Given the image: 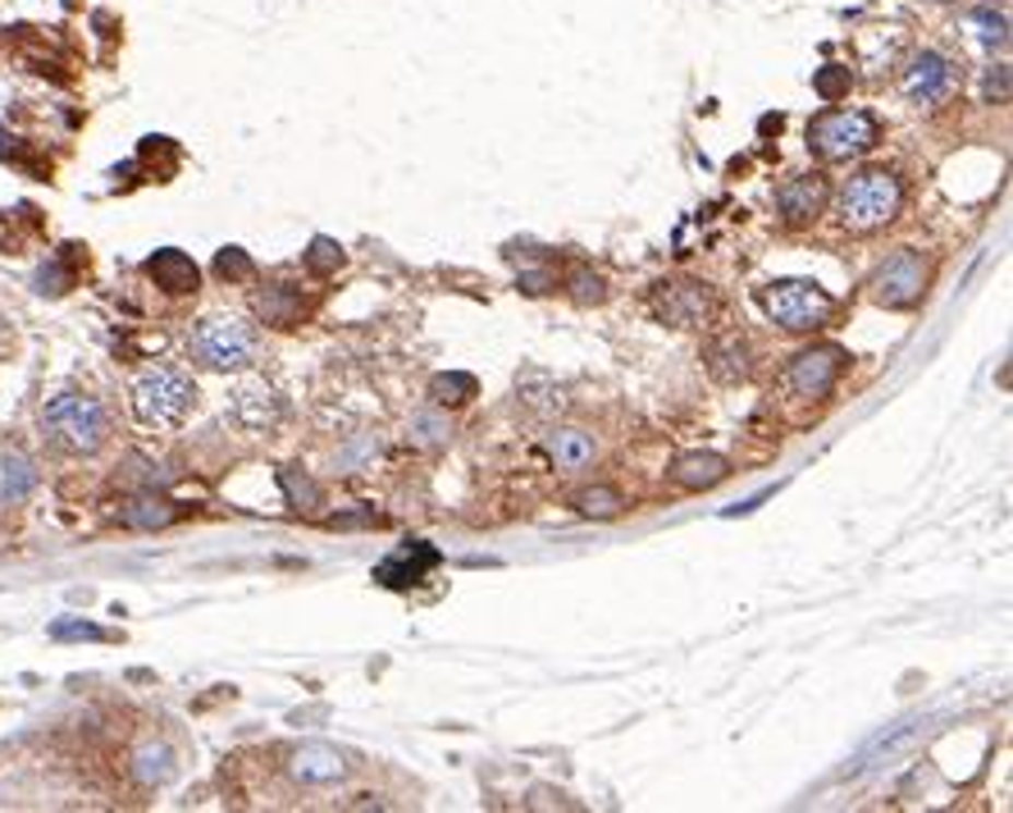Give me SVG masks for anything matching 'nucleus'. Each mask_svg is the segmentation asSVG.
<instances>
[{
  "instance_id": "obj_34",
  "label": "nucleus",
  "mask_w": 1013,
  "mask_h": 813,
  "mask_svg": "<svg viewBox=\"0 0 1013 813\" xmlns=\"http://www.w3.org/2000/svg\"><path fill=\"white\" fill-rule=\"evenodd\" d=\"M981 96L991 101V106H1004V101H1009V64H991V69H986Z\"/></svg>"
},
{
  "instance_id": "obj_13",
  "label": "nucleus",
  "mask_w": 1013,
  "mask_h": 813,
  "mask_svg": "<svg viewBox=\"0 0 1013 813\" xmlns=\"http://www.w3.org/2000/svg\"><path fill=\"white\" fill-rule=\"evenodd\" d=\"M228 412L243 429L251 435H261V429H274L279 416H283V398L266 385V379H243L238 389L228 393Z\"/></svg>"
},
{
  "instance_id": "obj_22",
  "label": "nucleus",
  "mask_w": 1013,
  "mask_h": 813,
  "mask_svg": "<svg viewBox=\"0 0 1013 813\" xmlns=\"http://www.w3.org/2000/svg\"><path fill=\"white\" fill-rule=\"evenodd\" d=\"M570 507H576L580 517H593V521H612V517H621V512H626V498H621L612 485H589V490H580L576 498H570Z\"/></svg>"
},
{
  "instance_id": "obj_21",
  "label": "nucleus",
  "mask_w": 1013,
  "mask_h": 813,
  "mask_svg": "<svg viewBox=\"0 0 1013 813\" xmlns=\"http://www.w3.org/2000/svg\"><path fill=\"white\" fill-rule=\"evenodd\" d=\"M123 526H133V530H161L174 521V503L165 498H155V494H138L133 503H123V512H119Z\"/></svg>"
},
{
  "instance_id": "obj_31",
  "label": "nucleus",
  "mask_w": 1013,
  "mask_h": 813,
  "mask_svg": "<svg viewBox=\"0 0 1013 813\" xmlns=\"http://www.w3.org/2000/svg\"><path fill=\"white\" fill-rule=\"evenodd\" d=\"M138 777L151 786V781H165L169 777V750L155 745V750H142L138 754Z\"/></svg>"
},
{
  "instance_id": "obj_6",
  "label": "nucleus",
  "mask_w": 1013,
  "mask_h": 813,
  "mask_svg": "<svg viewBox=\"0 0 1013 813\" xmlns=\"http://www.w3.org/2000/svg\"><path fill=\"white\" fill-rule=\"evenodd\" d=\"M763 307L790 334H809V329H822L831 320L836 302L813 279H776V284L763 288Z\"/></svg>"
},
{
  "instance_id": "obj_12",
  "label": "nucleus",
  "mask_w": 1013,
  "mask_h": 813,
  "mask_svg": "<svg viewBox=\"0 0 1013 813\" xmlns=\"http://www.w3.org/2000/svg\"><path fill=\"white\" fill-rule=\"evenodd\" d=\"M348 773H352L348 754L325 741H306L288 754V777L297 786H338V781H348Z\"/></svg>"
},
{
  "instance_id": "obj_28",
  "label": "nucleus",
  "mask_w": 1013,
  "mask_h": 813,
  "mask_svg": "<svg viewBox=\"0 0 1013 813\" xmlns=\"http://www.w3.org/2000/svg\"><path fill=\"white\" fill-rule=\"evenodd\" d=\"M338 266H343V247H338L333 238H310L306 270H316V274H333Z\"/></svg>"
},
{
  "instance_id": "obj_17",
  "label": "nucleus",
  "mask_w": 1013,
  "mask_h": 813,
  "mask_svg": "<svg viewBox=\"0 0 1013 813\" xmlns=\"http://www.w3.org/2000/svg\"><path fill=\"white\" fill-rule=\"evenodd\" d=\"M753 352H749V339H740V334H721V339H712L708 343V375L717 379V385H740V379H749V370H753Z\"/></svg>"
},
{
  "instance_id": "obj_19",
  "label": "nucleus",
  "mask_w": 1013,
  "mask_h": 813,
  "mask_svg": "<svg viewBox=\"0 0 1013 813\" xmlns=\"http://www.w3.org/2000/svg\"><path fill=\"white\" fill-rule=\"evenodd\" d=\"M516 393H521V402L539 416H562L566 412V389L543 370H526L521 379H516Z\"/></svg>"
},
{
  "instance_id": "obj_27",
  "label": "nucleus",
  "mask_w": 1013,
  "mask_h": 813,
  "mask_svg": "<svg viewBox=\"0 0 1013 813\" xmlns=\"http://www.w3.org/2000/svg\"><path fill=\"white\" fill-rule=\"evenodd\" d=\"M279 485H283V494H288V503L297 507V512H316V507H320V490L310 485L306 475H297V471H279Z\"/></svg>"
},
{
  "instance_id": "obj_16",
  "label": "nucleus",
  "mask_w": 1013,
  "mask_h": 813,
  "mask_svg": "<svg viewBox=\"0 0 1013 813\" xmlns=\"http://www.w3.org/2000/svg\"><path fill=\"white\" fill-rule=\"evenodd\" d=\"M146 274L155 279V288L178 293V297H188V293H197V288H201V270H197V261L188 257V251H174V247L155 251V257L146 261Z\"/></svg>"
},
{
  "instance_id": "obj_25",
  "label": "nucleus",
  "mask_w": 1013,
  "mask_h": 813,
  "mask_svg": "<svg viewBox=\"0 0 1013 813\" xmlns=\"http://www.w3.org/2000/svg\"><path fill=\"white\" fill-rule=\"evenodd\" d=\"M407 439H411L415 448H448L452 425H448L444 416H438V406H429V412H415V416H411Z\"/></svg>"
},
{
  "instance_id": "obj_10",
  "label": "nucleus",
  "mask_w": 1013,
  "mask_h": 813,
  "mask_svg": "<svg viewBox=\"0 0 1013 813\" xmlns=\"http://www.w3.org/2000/svg\"><path fill=\"white\" fill-rule=\"evenodd\" d=\"M845 366H849L845 347H836V343H817V347L799 352V357L790 362V370H786V385H790L799 398L817 402V398H831V389L840 385Z\"/></svg>"
},
{
  "instance_id": "obj_1",
  "label": "nucleus",
  "mask_w": 1013,
  "mask_h": 813,
  "mask_svg": "<svg viewBox=\"0 0 1013 813\" xmlns=\"http://www.w3.org/2000/svg\"><path fill=\"white\" fill-rule=\"evenodd\" d=\"M42 429H46V439L56 444V448H64L73 457H92V452L106 448V439H110V412H106V402H101V398L64 389L56 398H46Z\"/></svg>"
},
{
  "instance_id": "obj_8",
  "label": "nucleus",
  "mask_w": 1013,
  "mask_h": 813,
  "mask_svg": "<svg viewBox=\"0 0 1013 813\" xmlns=\"http://www.w3.org/2000/svg\"><path fill=\"white\" fill-rule=\"evenodd\" d=\"M927 293V257L918 247H899L891 261H881V270L872 274V297L881 307L904 311Z\"/></svg>"
},
{
  "instance_id": "obj_30",
  "label": "nucleus",
  "mask_w": 1013,
  "mask_h": 813,
  "mask_svg": "<svg viewBox=\"0 0 1013 813\" xmlns=\"http://www.w3.org/2000/svg\"><path fill=\"white\" fill-rule=\"evenodd\" d=\"M813 87H817V96L826 101V106H836V101L849 92V69H840V64H826L817 79H813Z\"/></svg>"
},
{
  "instance_id": "obj_11",
  "label": "nucleus",
  "mask_w": 1013,
  "mask_h": 813,
  "mask_svg": "<svg viewBox=\"0 0 1013 813\" xmlns=\"http://www.w3.org/2000/svg\"><path fill=\"white\" fill-rule=\"evenodd\" d=\"M826 179L813 169V174H794V179H786L781 188H776V215H781V224L790 228H803V224H813L822 211H826Z\"/></svg>"
},
{
  "instance_id": "obj_3",
  "label": "nucleus",
  "mask_w": 1013,
  "mask_h": 813,
  "mask_svg": "<svg viewBox=\"0 0 1013 813\" xmlns=\"http://www.w3.org/2000/svg\"><path fill=\"white\" fill-rule=\"evenodd\" d=\"M128 402H133V416L142 425L169 429V425H184L188 412L197 406V385L178 366H151L128 385Z\"/></svg>"
},
{
  "instance_id": "obj_32",
  "label": "nucleus",
  "mask_w": 1013,
  "mask_h": 813,
  "mask_svg": "<svg viewBox=\"0 0 1013 813\" xmlns=\"http://www.w3.org/2000/svg\"><path fill=\"white\" fill-rule=\"evenodd\" d=\"M570 293H576V302H603L608 284L593 270H576V274H570Z\"/></svg>"
},
{
  "instance_id": "obj_9",
  "label": "nucleus",
  "mask_w": 1013,
  "mask_h": 813,
  "mask_svg": "<svg viewBox=\"0 0 1013 813\" xmlns=\"http://www.w3.org/2000/svg\"><path fill=\"white\" fill-rule=\"evenodd\" d=\"M954 83H958V69H954L950 56H941V50H918V56L908 60V69H904L899 92H904L908 106L931 110L954 92Z\"/></svg>"
},
{
  "instance_id": "obj_35",
  "label": "nucleus",
  "mask_w": 1013,
  "mask_h": 813,
  "mask_svg": "<svg viewBox=\"0 0 1013 813\" xmlns=\"http://www.w3.org/2000/svg\"><path fill=\"white\" fill-rule=\"evenodd\" d=\"M10 347H14V329H10V320H5V316H0V357H5Z\"/></svg>"
},
{
  "instance_id": "obj_29",
  "label": "nucleus",
  "mask_w": 1013,
  "mask_h": 813,
  "mask_svg": "<svg viewBox=\"0 0 1013 813\" xmlns=\"http://www.w3.org/2000/svg\"><path fill=\"white\" fill-rule=\"evenodd\" d=\"M215 274L228 279V284H243V279H251V257L243 247H224L215 257Z\"/></svg>"
},
{
  "instance_id": "obj_33",
  "label": "nucleus",
  "mask_w": 1013,
  "mask_h": 813,
  "mask_svg": "<svg viewBox=\"0 0 1013 813\" xmlns=\"http://www.w3.org/2000/svg\"><path fill=\"white\" fill-rule=\"evenodd\" d=\"M50 635H56V640H110V631H101L92 622H56Z\"/></svg>"
},
{
  "instance_id": "obj_20",
  "label": "nucleus",
  "mask_w": 1013,
  "mask_h": 813,
  "mask_svg": "<svg viewBox=\"0 0 1013 813\" xmlns=\"http://www.w3.org/2000/svg\"><path fill=\"white\" fill-rule=\"evenodd\" d=\"M302 311H306V302H302V293L293 284H270L266 293H256V316H261L266 325L288 329V325L302 320Z\"/></svg>"
},
{
  "instance_id": "obj_36",
  "label": "nucleus",
  "mask_w": 1013,
  "mask_h": 813,
  "mask_svg": "<svg viewBox=\"0 0 1013 813\" xmlns=\"http://www.w3.org/2000/svg\"><path fill=\"white\" fill-rule=\"evenodd\" d=\"M0 156H14V138L5 129H0Z\"/></svg>"
},
{
  "instance_id": "obj_2",
  "label": "nucleus",
  "mask_w": 1013,
  "mask_h": 813,
  "mask_svg": "<svg viewBox=\"0 0 1013 813\" xmlns=\"http://www.w3.org/2000/svg\"><path fill=\"white\" fill-rule=\"evenodd\" d=\"M904 211V184L891 169H863L836 192V220L849 234H876Z\"/></svg>"
},
{
  "instance_id": "obj_26",
  "label": "nucleus",
  "mask_w": 1013,
  "mask_h": 813,
  "mask_svg": "<svg viewBox=\"0 0 1013 813\" xmlns=\"http://www.w3.org/2000/svg\"><path fill=\"white\" fill-rule=\"evenodd\" d=\"M968 28L977 33V42H981L986 50H1004V42H1009V14L996 10V5H977V10L968 14Z\"/></svg>"
},
{
  "instance_id": "obj_4",
  "label": "nucleus",
  "mask_w": 1013,
  "mask_h": 813,
  "mask_svg": "<svg viewBox=\"0 0 1013 813\" xmlns=\"http://www.w3.org/2000/svg\"><path fill=\"white\" fill-rule=\"evenodd\" d=\"M256 325L243 316H205L192 334H188V357L205 370H243L256 362Z\"/></svg>"
},
{
  "instance_id": "obj_23",
  "label": "nucleus",
  "mask_w": 1013,
  "mask_h": 813,
  "mask_svg": "<svg viewBox=\"0 0 1013 813\" xmlns=\"http://www.w3.org/2000/svg\"><path fill=\"white\" fill-rule=\"evenodd\" d=\"M33 490H37V467L28 462V457L10 452L5 462H0V494H5L10 503H19V498H28Z\"/></svg>"
},
{
  "instance_id": "obj_18",
  "label": "nucleus",
  "mask_w": 1013,
  "mask_h": 813,
  "mask_svg": "<svg viewBox=\"0 0 1013 813\" xmlns=\"http://www.w3.org/2000/svg\"><path fill=\"white\" fill-rule=\"evenodd\" d=\"M549 457L557 462V471H585L599 457V439L580 425H557L549 435Z\"/></svg>"
},
{
  "instance_id": "obj_7",
  "label": "nucleus",
  "mask_w": 1013,
  "mask_h": 813,
  "mask_svg": "<svg viewBox=\"0 0 1013 813\" xmlns=\"http://www.w3.org/2000/svg\"><path fill=\"white\" fill-rule=\"evenodd\" d=\"M648 311L671 329H704L712 320V293L698 279H662L648 293Z\"/></svg>"
},
{
  "instance_id": "obj_14",
  "label": "nucleus",
  "mask_w": 1013,
  "mask_h": 813,
  "mask_svg": "<svg viewBox=\"0 0 1013 813\" xmlns=\"http://www.w3.org/2000/svg\"><path fill=\"white\" fill-rule=\"evenodd\" d=\"M434 567H438V553L429 544L415 540V544H402L398 553H388L384 563L375 567V580H379V586H388V590H407V586H421Z\"/></svg>"
},
{
  "instance_id": "obj_5",
  "label": "nucleus",
  "mask_w": 1013,
  "mask_h": 813,
  "mask_svg": "<svg viewBox=\"0 0 1013 813\" xmlns=\"http://www.w3.org/2000/svg\"><path fill=\"white\" fill-rule=\"evenodd\" d=\"M881 142V123L868 110H822L809 123V151L822 161H853L868 156V151Z\"/></svg>"
},
{
  "instance_id": "obj_15",
  "label": "nucleus",
  "mask_w": 1013,
  "mask_h": 813,
  "mask_svg": "<svg viewBox=\"0 0 1013 813\" xmlns=\"http://www.w3.org/2000/svg\"><path fill=\"white\" fill-rule=\"evenodd\" d=\"M726 475H731V462H726L721 452H681V457L671 462V480H675L681 490H690V494L717 490Z\"/></svg>"
},
{
  "instance_id": "obj_24",
  "label": "nucleus",
  "mask_w": 1013,
  "mask_h": 813,
  "mask_svg": "<svg viewBox=\"0 0 1013 813\" xmlns=\"http://www.w3.org/2000/svg\"><path fill=\"white\" fill-rule=\"evenodd\" d=\"M475 398V375H466V370H448V375H434L429 379V402L444 412V406H461V402H471Z\"/></svg>"
}]
</instances>
